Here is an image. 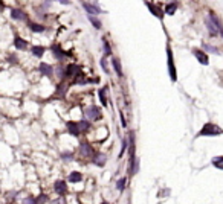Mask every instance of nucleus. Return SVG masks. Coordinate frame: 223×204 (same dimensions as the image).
Masks as SVG:
<instances>
[{
  "instance_id": "obj_32",
  "label": "nucleus",
  "mask_w": 223,
  "mask_h": 204,
  "mask_svg": "<svg viewBox=\"0 0 223 204\" xmlns=\"http://www.w3.org/2000/svg\"><path fill=\"white\" fill-rule=\"evenodd\" d=\"M41 201H47V196H46V195H40V198L37 200V203H41Z\"/></svg>"
},
{
  "instance_id": "obj_12",
  "label": "nucleus",
  "mask_w": 223,
  "mask_h": 204,
  "mask_svg": "<svg viewBox=\"0 0 223 204\" xmlns=\"http://www.w3.org/2000/svg\"><path fill=\"white\" fill-rule=\"evenodd\" d=\"M112 64H113V69L116 72L118 76H122V67H121V61L118 58H112Z\"/></svg>"
},
{
  "instance_id": "obj_20",
  "label": "nucleus",
  "mask_w": 223,
  "mask_h": 204,
  "mask_svg": "<svg viewBox=\"0 0 223 204\" xmlns=\"http://www.w3.org/2000/svg\"><path fill=\"white\" fill-rule=\"evenodd\" d=\"M212 165L219 169H223V157H214L212 159Z\"/></svg>"
},
{
  "instance_id": "obj_5",
  "label": "nucleus",
  "mask_w": 223,
  "mask_h": 204,
  "mask_svg": "<svg viewBox=\"0 0 223 204\" xmlns=\"http://www.w3.org/2000/svg\"><path fill=\"white\" fill-rule=\"evenodd\" d=\"M11 17L14 18V20H28V15H26L22 9H12Z\"/></svg>"
},
{
  "instance_id": "obj_1",
  "label": "nucleus",
  "mask_w": 223,
  "mask_h": 204,
  "mask_svg": "<svg viewBox=\"0 0 223 204\" xmlns=\"http://www.w3.org/2000/svg\"><path fill=\"white\" fill-rule=\"evenodd\" d=\"M219 134H222V128L214 124L203 125V128L200 130L199 133V136H219Z\"/></svg>"
},
{
  "instance_id": "obj_3",
  "label": "nucleus",
  "mask_w": 223,
  "mask_h": 204,
  "mask_svg": "<svg viewBox=\"0 0 223 204\" xmlns=\"http://www.w3.org/2000/svg\"><path fill=\"white\" fill-rule=\"evenodd\" d=\"M86 116H87L89 119H92V120H98V119H101V111H99L98 107L90 105V107L86 108Z\"/></svg>"
},
{
  "instance_id": "obj_22",
  "label": "nucleus",
  "mask_w": 223,
  "mask_h": 204,
  "mask_svg": "<svg viewBox=\"0 0 223 204\" xmlns=\"http://www.w3.org/2000/svg\"><path fill=\"white\" fill-rule=\"evenodd\" d=\"M176 8H177V5H176V3H170V5L167 6V9H165V12H167L168 15H173V14L176 12Z\"/></svg>"
},
{
  "instance_id": "obj_29",
  "label": "nucleus",
  "mask_w": 223,
  "mask_h": 204,
  "mask_svg": "<svg viewBox=\"0 0 223 204\" xmlns=\"http://www.w3.org/2000/svg\"><path fill=\"white\" fill-rule=\"evenodd\" d=\"M104 50H106V57L110 55V52H112V50H110V46H109V43H107L106 40H104Z\"/></svg>"
},
{
  "instance_id": "obj_28",
  "label": "nucleus",
  "mask_w": 223,
  "mask_h": 204,
  "mask_svg": "<svg viewBox=\"0 0 223 204\" xmlns=\"http://www.w3.org/2000/svg\"><path fill=\"white\" fill-rule=\"evenodd\" d=\"M106 59H107L106 57H104L103 59H101V66H103V69H104V72H106V73H109V69H107V63H106Z\"/></svg>"
},
{
  "instance_id": "obj_21",
  "label": "nucleus",
  "mask_w": 223,
  "mask_h": 204,
  "mask_svg": "<svg viewBox=\"0 0 223 204\" xmlns=\"http://www.w3.org/2000/svg\"><path fill=\"white\" fill-rule=\"evenodd\" d=\"M106 93H107V87H104V89H101L99 90V99H101V104L103 105H107V99H106Z\"/></svg>"
},
{
  "instance_id": "obj_4",
  "label": "nucleus",
  "mask_w": 223,
  "mask_h": 204,
  "mask_svg": "<svg viewBox=\"0 0 223 204\" xmlns=\"http://www.w3.org/2000/svg\"><path fill=\"white\" fill-rule=\"evenodd\" d=\"M80 154L82 157H92L93 156V148L90 146L87 142H81L80 145Z\"/></svg>"
},
{
  "instance_id": "obj_19",
  "label": "nucleus",
  "mask_w": 223,
  "mask_h": 204,
  "mask_svg": "<svg viewBox=\"0 0 223 204\" xmlns=\"http://www.w3.org/2000/svg\"><path fill=\"white\" fill-rule=\"evenodd\" d=\"M145 5L148 6V9H150V11H151L153 14L156 15V17H159V18H162V12H161V11H157V9H156V6H154L153 3H145Z\"/></svg>"
},
{
  "instance_id": "obj_7",
  "label": "nucleus",
  "mask_w": 223,
  "mask_h": 204,
  "mask_svg": "<svg viewBox=\"0 0 223 204\" xmlns=\"http://www.w3.org/2000/svg\"><path fill=\"white\" fill-rule=\"evenodd\" d=\"M194 55H196V58L200 61V64H203V66H206V64L210 63V58L206 57L202 50H194Z\"/></svg>"
},
{
  "instance_id": "obj_11",
  "label": "nucleus",
  "mask_w": 223,
  "mask_h": 204,
  "mask_svg": "<svg viewBox=\"0 0 223 204\" xmlns=\"http://www.w3.org/2000/svg\"><path fill=\"white\" fill-rule=\"evenodd\" d=\"M52 52H54V55L58 58V59H61V58H64L67 54L64 52V50H61V47H60L58 44H55V46H52Z\"/></svg>"
},
{
  "instance_id": "obj_10",
  "label": "nucleus",
  "mask_w": 223,
  "mask_h": 204,
  "mask_svg": "<svg viewBox=\"0 0 223 204\" xmlns=\"http://www.w3.org/2000/svg\"><path fill=\"white\" fill-rule=\"evenodd\" d=\"M38 70H40V73H43V75H46V76H52V72H54L52 67H50L49 64H46V63H41Z\"/></svg>"
},
{
  "instance_id": "obj_25",
  "label": "nucleus",
  "mask_w": 223,
  "mask_h": 204,
  "mask_svg": "<svg viewBox=\"0 0 223 204\" xmlns=\"http://www.w3.org/2000/svg\"><path fill=\"white\" fill-rule=\"evenodd\" d=\"M116 186H118V191H124V187H125V178H119Z\"/></svg>"
},
{
  "instance_id": "obj_23",
  "label": "nucleus",
  "mask_w": 223,
  "mask_h": 204,
  "mask_svg": "<svg viewBox=\"0 0 223 204\" xmlns=\"http://www.w3.org/2000/svg\"><path fill=\"white\" fill-rule=\"evenodd\" d=\"M89 20H90V23L93 24V26L96 28V29H101V22H99V20L96 18V17H90Z\"/></svg>"
},
{
  "instance_id": "obj_8",
  "label": "nucleus",
  "mask_w": 223,
  "mask_h": 204,
  "mask_svg": "<svg viewBox=\"0 0 223 204\" xmlns=\"http://www.w3.org/2000/svg\"><path fill=\"white\" fill-rule=\"evenodd\" d=\"M82 6H84V9L89 12V14H99V11H101L93 3H82Z\"/></svg>"
},
{
  "instance_id": "obj_31",
  "label": "nucleus",
  "mask_w": 223,
  "mask_h": 204,
  "mask_svg": "<svg viewBox=\"0 0 223 204\" xmlns=\"http://www.w3.org/2000/svg\"><path fill=\"white\" fill-rule=\"evenodd\" d=\"M50 204H66V201H64V198H58V200H55V201H52Z\"/></svg>"
},
{
  "instance_id": "obj_17",
  "label": "nucleus",
  "mask_w": 223,
  "mask_h": 204,
  "mask_svg": "<svg viewBox=\"0 0 223 204\" xmlns=\"http://www.w3.org/2000/svg\"><path fill=\"white\" fill-rule=\"evenodd\" d=\"M106 160H107V157L104 156V154H99V156H96L93 159V161H95V165H98V166H103L104 163H106Z\"/></svg>"
},
{
  "instance_id": "obj_27",
  "label": "nucleus",
  "mask_w": 223,
  "mask_h": 204,
  "mask_svg": "<svg viewBox=\"0 0 223 204\" xmlns=\"http://www.w3.org/2000/svg\"><path fill=\"white\" fill-rule=\"evenodd\" d=\"M23 204H38V203H37V200H34L32 196H29V198H26L23 201Z\"/></svg>"
},
{
  "instance_id": "obj_26",
  "label": "nucleus",
  "mask_w": 223,
  "mask_h": 204,
  "mask_svg": "<svg viewBox=\"0 0 223 204\" xmlns=\"http://www.w3.org/2000/svg\"><path fill=\"white\" fill-rule=\"evenodd\" d=\"M203 47H205V50H208V52H212V54H219V50H217L215 47L210 46V44H203Z\"/></svg>"
},
{
  "instance_id": "obj_24",
  "label": "nucleus",
  "mask_w": 223,
  "mask_h": 204,
  "mask_svg": "<svg viewBox=\"0 0 223 204\" xmlns=\"http://www.w3.org/2000/svg\"><path fill=\"white\" fill-rule=\"evenodd\" d=\"M127 146H129V142H127V140H122V146H121V152H119V157H122V156H124V152H125Z\"/></svg>"
},
{
  "instance_id": "obj_2",
  "label": "nucleus",
  "mask_w": 223,
  "mask_h": 204,
  "mask_svg": "<svg viewBox=\"0 0 223 204\" xmlns=\"http://www.w3.org/2000/svg\"><path fill=\"white\" fill-rule=\"evenodd\" d=\"M167 55H168V70H170V78L174 82L177 81V75H176V67H174V61H173V54H171V49L168 47L167 49Z\"/></svg>"
},
{
  "instance_id": "obj_16",
  "label": "nucleus",
  "mask_w": 223,
  "mask_h": 204,
  "mask_svg": "<svg viewBox=\"0 0 223 204\" xmlns=\"http://www.w3.org/2000/svg\"><path fill=\"white\" fill-rule=\"evenodd\" d=\"M77 125H78L80 133H81V131H87V130L90 128V124H89L87 120H80V122H77Z\"/></svg>"
},
{
  "instance_id": "obj_14",
  "label": "nucleus",
  "mask_w": 223,
  "mask_h": 204,
  "mask_svg": "<svg viewBox=\"0 0 223 204\" xmlns=\"http://www.w3.org/2000/svg\"><path fill=\"white\" fill-rule=\"evenodd\" d=\"M28 24H29V28H31L34 32H45V29H46L43 24H37V23H34V22H29Z\"/></svg>"
},
{
  "instance_id": "obj_6",
  "label": "nucleus",
  "mask_w": 223,
  "mask_h": 204,
  "mask_svg": "<svg viewBox=\"0 0 223 204\" xmlns=\"http://www.w3.org/2000/svg\"><path fill=\"white\" fill-rule=\"evenodd\" d=\"M54 189H55V192L64 193L66 191H67V186H66V183L63 181V180H57L55 184H54Z\"/></svg>"
},
{
  "instance_id": "obj_15",
  "label": "nucleus",
  "mask_w": 223,
  "mask_h": 204,
  "mask_svg": "<svg viewBox=\"0 0 223 204\" xmlns=\"http://www.w3.org/2000/svg\"><path fill=\"white\" fill-rule=\"evenodd\" d=\"M82 180V175L81 172H72L71 175H69V181L71 183H78Z\"/></svg>"
},
{
  "instance_id": "obj_9",
  "label": "nucleus",
  "mask_w": 223,
  "mask_h": 204,
  "mask_svg": "<svg viewBox=\"0 0 223 204\" xmlns=\"http://www.w3.org/2000/svg\"><path fill=\"white\" fill-rule=\"evenodd\" d=\"M14 44H15L17 49H20V50H26V47H28V41L23 40V38H20V37H15Z\"/></svg>"
},
{
  "instance_id": "obj_13",
  "label": "nucleus",
  "mask_w": 223,
  "mask_h": 204,
  "mask_svg": "<svg viewBox=\"0 0 223 204\" xmlns=\"http://www.w3.org/2000/svg\"><path fill=\"white\" fill-rule=\"evenodd\" d=\"M67 128H69V133L72 136H78L80 134V130H78V125L75 122H67Z\"/></svg>"
},
{
  "instance_id": "obj_18",
  "label": "nucleus",
  "mask_w": 223,
  "mask_h": 204,
  "mask_svg": "<svg viewBox=\"0 0 223 204\" xmlns=\"http://www.w3.org/2000/svg\"><path fill=\"white\" fill-rule=\"evenodd\" d=\"M32 54H34V57H43V54H45V47H41V46H35V47H32Z\"/></svg>"
},
{
  "instance_id": "obj_30",
  "label": "nucleus",
  "mask_w": 223,
  "mask_h": 204,
  "mask_svg": "<svg viewBox=\"0 0 223 204\" xmlns=\"http://www.w3.org/2000/svg\"><path fill=\"white\" fill-rule=\"evenodd\" d=\"M61 157H63L64 160H72V159H73V156H72L71 152H64V154H63Z\"/></svg>"
}]
</instances>
